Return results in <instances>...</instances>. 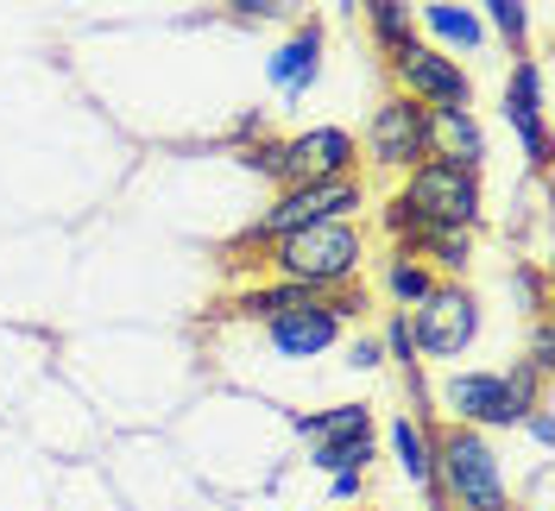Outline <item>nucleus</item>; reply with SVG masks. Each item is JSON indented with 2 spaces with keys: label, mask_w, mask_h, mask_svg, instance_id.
<instances>
[{
  "label": "nucleus",
  "mask_w": 555,
  "mask_h": 511,
  "mask_svg": "<svg viewBox=\"0 0 555 511\" xmlns=\"http://www.w3.org/2000/svg\"><path fill=\"white\" fill-rule=\"evenodd\" d=\"M347 360H353V367H379L385 347H379V341H353V354H347Z\"/></svg>",
  "instance_id": "nucleus-28"
},
{
  "label": "nucleus",
  "mask_w": 555,
  "mask_h": 511,
  "mask_svg": "<svg viewBox=\"0 0 555 511\" xmlns=\"http://www.w3.org/2000/svg\"><path fill=\"white\" fill-rule=\"evenodd\" d=\"M505 95H512V102H524V107H537V114H543V64H537V58H524V64L512 69V89H505Z\"/></svg>",
  "instance_id": "nucleus-22"
},
{
  "label": "nucleus",
  "mask_w": 555,
  "mask_h": 511,
  "mask_svg": "<svg viewBox=\"0 0 555 511\" xmlns=\"http://www.w3.org/2000/svg\"><path fill=\"white\" fill-rule=\"evenodd\" d=\"M360 480H366V474H335V499H353V493H360Z\"/></svg>",
  "instance_id": "nucleus-29"
},
{
  "label": "nucleus",
  "mask_w": 555,
  "mask_h": 511,
  "mask_svg": "<svg viewBox=\"0 0 555 511\" xmlns=\"http://www.w3.org/2000/svg\"><path fill=\"white\" fill-rule=\"evenodd\" d=\"M360 203H366V190H360L353 170L347 177H322V183H284V196L246 228V240H284L297 228H315V221H347Z\"/></svg>",
  "instance_id": "nucleus-3"
},
{
  "label": "nucleus",
  "mask_w": 555,
  "mask_h": 511,
  "mask_svg": "<svg viewBox=\"0 0 555 511\" xmlns=\"http://www.w3.org/2000/svg\"><path fill=\"white\" fill-rule=\"evenodd\" d=\"M304 304H315V291H304V284H291V278H278V284H266V291H246L241 297V309L246 316H284V309H304Z\"/></svg>",
  "instance_id": "nucleus-20"
},
{
  "label": "nucleus",
  "mask_w": 555,
  "mask_h": 511,
  "mask_svg": "<svg viewBox=\"0 0 555 511\" xmlns=\"http://www.w3.org/2000/svg\"><path fill=\"white\" fill-rule=\"evenodd\" d=\"M315 69H322V26L310 20V26H304V33H297V38H291V44L272 58V82L291 95V102H297V95L315 82Z\"/></svg>",
  "instance_id": "nucleus-12"
},
{
  "label": "nucleus",
  "mask_w": 555,
  "mask_h": 511,
  "mask_svg": "<svg viewBox=\"0 0 555 511\" xmlns=\"http://www.w3.org/2000/svg\"><path fill=\"white\" fill-rule=\"evenodd\" d=\"M537 385L543 379L530 367L512 373H454L449 379V410H461V423H524V410L537 405Z\"/></svg>",
  "instance_id": "nucleus-5"
},
{
  "label": "nucleus",
  "mask_w": 555,
  "mask_h": 511,
  "mask_svg": "<svg viewBox=\"0 0 555 511\" xmlns=\"http://www.w3.org/2000/svg\"><path fill=\"white\" fill-rule=\"evenodd\" d=\"M429 461H436V493L449 499V511H512V493H505V474H499L492 448L467 423L436 436Z\"/></svg>",
  "instance_id": "nucleus-2"
},
{
  "label": "nucleus",
  "mask_w": 555,
  "mask_h": 511,
  "mask_svg": "<svg viewBox=\"0 0 555 511\" xmlns=\"http://www.w3.org/2000/svg\"><path fill=\"white\" fill-rule=\"evenodd\" d=\"M385 234L398 240V246H411V240L423 234V215H416L404 196H391V203H385Z\"/></svg>",
  "instance_id": "nucleus-23"
},
{
  "label": "nucleus",
  "mask_w": 555,
  "mask_h": 511,
  "mask_svg": "<svg viewBox=\"0 0 555 511\" xmlns=\"http://www.w3.org/2000/svg\"><path fill=\"white\" fill-rule=\"evenodd\" d=\"M360 13H366V26H373V38H379V51H404V44H416L411 38V0H360Z\"/></svg>",
  "instance_id": "nucleus-16"
},
{
  "label": "nucleus",
  "mask_w": 555,
  "mask_h": 511,
  "mask_svg": "<svg viewBox=\"0 0 555 511\" xmlns=\"http://www.w3.org/2000/svg\"><path fill=\"white\" fill-rule=\"evenodd\" d=\"M360 259H366V246H360V228L353 221H315V228H297V234L272 240L278 278L304 284L315 297L341 291L347 278L360 272Z\"/></svg>",
  "instance_id": "nucleus-1"
},
{
  "label": "nucleus",
  "mask_w": 555,
  "mask_h": 511,
  "mask_svg": "<svg viewBox=\"0 0 555 511\" xmlns=\"http://www.w3.org/2000/svg\"><path fill=\"white\" fill-rule=\"evenodd\" d=\"M366 152L385 170H411L429 158V133H423V107L411 95H391L373 107V127H366Z\"/></svg>",
  "instance_id": "nucleus-8"
},
{
  "label": "nucleus",
  "mask_w": 555,
  "mask_h": 511,
  "mask_svg": "<svg viewBox=\"0 0 555 511\" xmlns=\"http://www.w3.org/2000/svg\"><path fill=\"white\" fill-rule=\"evenodd\" d=\"M228 7H234L241 20H272V13H284L278 0H228Z\"/></svg>",
  "instance_id": "nucleus-27"
},
{
  "label": "nucleus",
  "mask_w": 555,
  "mask_h": 511,
  "mask_svg": "<svg viewBox=\"0 0 555 511\" xmlns=\"http://www.w3.org/2000/svg\"><path fill=\"white\" fill-rule=\"evenodd\" d=\"M411 253L423 266H442V272H461L474 259V228H423L411 240Z\"/></svg>",
  "instance_id": "nucleus-13"
},
{
  "label": "nucleus",
  "mask_w": 555,
  "mask_h": 511,
  "mask_svg": "<svg viewBox=\"0 0 555 511\" xmlns=\"http://www.w3.org/2000/svg\"><path fill=\"white\" fill-rule=\"evenodd\" d=\"M398 89L411 95L416 107H474V82H467V69L442 58V51H429V44H404L398 58Z\"/></svg>",
  "instance_id": "nucleus-7"
},
{
  "label": "nucleus",
  "mask_w": 555,
  "mask_h": 511,
  "mask_svg": "<svg viewBox=\"0 0 555 511\" xmlns=\"http://www.w3.org/2000/svg\"><path fill=\"white\" fill-rule=\"evenodd\" d=\"M385 354L404 367V373H416V341H411V316H391V329H385Z\"/></svg>",
  "instance_id": "nucleus-25"
},
{
  "label": "nucleus",
  "mask_w": 555,
  "mask_h": 511,
  "mask_svg": "<svg viewBox=\"0 0 555 511\" xmlns=\"http://www.w3.org/2000/svg\"><path fill=\"white\" fill-rule=\"evenodd\" d=\"M423 215V228H474L480 221V170L454 158H423L411 165V183L398 190Z\"/></svg>",
  "instance_id": "nucleus-4"
},
{
  "label": "nucleus",
  "mask_w": 555,
  "mask_h": 511,
  "mask_svg": "<svg viewBox=\"0 0 555 511\" xmlns=\"http://www.w3.org/2000/svg\"><path fill=\"white\" fill-rule=\"evenodd\" d=\"M297 430L315 436V443H335V436H360V430H373V423H366V410L360 405H335V410H304Z\"/></svg>",
  "instance_id": "nucleus-19"
},
{
  "label": "nucleus",
  "mask_w": 555,
  "mask_h": 511,
  "mask_svg": "<svg viewBox=\"0 0 555 511\" xmlns=\"http://www.w3.org/2000/svg\"><path fill=\"white\" fill-rule=\"evenodd\" d=\"M480 335V304L461 291V284H436L423 304L411 309V341L416 354H436V360H454L461 347H474Z\"/></svg>",
  "instance_id": "nucleus-6"
},
{
  "label": "nucleus",
  "mask_w": 555,
  "mask_h": 511,
  "mask_svg": "<svg viewBox=\"0 0 555 511\" xmlns=\"http://www.w3.org/2000/svg\"><path fill=\"white\" fill-rule=\"evenodd\" d=\"M266 329H272V347L284 354V360H310V354H322V347H335V341H341V316L315 297V304H304V309L272 316Z\"/></svg>",
  "instance_id": "nucleus-10"
},
{
  "label": "nucleus",
  "mask_w": 555,
  "mask_h": 511,
  "mask_svg": "<svg viewBox=\"0 0 555 511\" xmlns=\"http://www.w3.org/2000/svg\"><path fill=\"white\" fill-rule=\"evenodd\" d=\"M391 448H398V468L411 474V486H436V461H429V436L416 417H391Z\"/></svg>",
  "instance_id": "nucleus-14"
},
{
  "label": "nucleus",
  "mask_w": 555,
  "mask_h": 511,
  "mask_svg": "<svg viewBox=\"0 0 555 511\" xmlns=\"http://www.w3.org/2000/svg\"><path fill=\"white\" fill-rule=\"evenodd\" d=\"M423 133H429V158H454V165L480 170L486 139L467 107H423Z\"/></svg>",
  "instance_id": "nucleus-11"
},
{
  "label": "nucleus",
  "mask_w": 555,
  "mask_h": 511,
  "mask_svg": "<svg viewBox=\"0 0 555 511\" xmlns=\"http://www.w3.org/2000/svg\"><path fill=\"white\" fill-rule=\"evenodd\" d=\"M486 7H492L499 33L512 38V44H524V26H530V20H524V0H486Z\"/></svg>",
  "instance_id": "nucleus-26"
},
{
  "label": "nucleus",
  "mask_w": 555,
  "mask_h": 511,
  "mask_svg": "<svg viewBox=\"0 0 555 511\" xmlns=\"http://www.w3.org/2000/svg\"><path fill=\"white\" fill-rule=\"evenodd\" d=\"M423 20H429V33L436 38H449V44H480L486 26H480V13L474 7H454V0H423Z\"/></svg>",
  "instance_id": "nucleus-17"
},
{
  "label": "nucleus",
  "mask_w": 555,
  "mask_h": 511,
  "mask_svg": "<svg viewBox=\"0 0 555 511\" xmlns=\"http://www.w3.org/2000/svg\"><path fill=\"white\" fill-rule=\"evenodd\" d=\"M241 165H246V170H259V177H278V183H284V139H259V145H246Z\"/></svg>",
  "instance_id": "nucleus-24"
},
{
  "label": "nucleus",
  "mask_w": 555,
  "mask_h": 511,
  "mask_svg": "<svg viewBox=\"0 0 555 511\" xmlns=\"http://www.w3.org/2000/svg\"><path fill=\"white\" fill-rule=\"evenodd\" d=\"M353 170V139L341 127H310V133L284 139V183H322Z\"/></svg>",
  "instance_id": "nucleus-9"
},
{
  "label": "nucleus",
  "mask_w": 555,
  "mask_h": 511,
  "mask_svg": "<svg viewBox=\"0 0 555 511\" xmlns=\"http://www.w3.org/2000/svg\"><path fill=\"white\" fill-rule=\"evenodd\" d=\"M505 120H512V133L524 139V152H530V165H537V170L550 165V127H543V114L505 95Z\"/></svg>",
  "instance_id": "nucleus-21"
},
{
  "label": "nucleus",
  "mask_w": 555,
  "mask_h": 511,
  "mask_svg": "<svg viewBox=\"0 0 555 511\" xmlns=\"http://www.w3.org/2000/svg\"><path fill=\"white\" fill-rule=\"evenodd\" d=\"M366 461H373V430L315 443V468H322V474H366Z\"/></svg>",
  "instance_id": "nucleus-18"
},
{
  "label": "nucleus",
  "mask_w": 555,
  "mask_h": 511,
  "mask_svg": "<svg viewBox=\"0 0 555 511\" xmlns=\"http://www.w3.org/2000/svg\"><path fill=\"white\" fill-rule=\"evenodd\" d=\"M385 291H391V297H398L404 309H416L423 297H429V291H436V278H429V266L416 259L411 246H398V253L385 259Z\"/></svg>",
  "instance_id": "nucleus-15"
}]
</instances>
